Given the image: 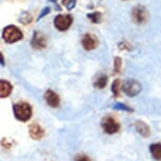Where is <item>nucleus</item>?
Segmentation results:
<instances>
[{
    "label": "nucleus",
    "mask_w": 161,
    "mask_h": 161,
    "mask_svg": "<svg viewBox=\"0 0 161 161\" xmlns=\"http://www.w3.org/2000/svg\"><path fill=\"white\" fill-rule=\"evenodd\" d=\"M2 39L5 43L13 44L23 39V33L18 26L10 24V25L5 26L2 31Z\"/></svg>",
    "instance_id": "2"
},
{
    "label": "nucleus",
    "mask_w": 161,
    "mask_h": 161,
    "mask_svg": "<svg viewBox=\"0 0 161 161\" xmlns=\"http://www.w3.org/2000/svg\"><path fill=\"white\" fill-rule=\"evenodd\" d=\"M47 1H50V2H52V3L55 4L56 5V8L58 11H61V8H60L59 5H58V0H47Z\"/></svg>",
    "instance_id": "24"
},
{
    "label": "nucleus",
    "mask_w": 161,
    "mask_h": 161,
    "mask_svg": "<svg viewBox=\"0 0 161 161\" xmlns=\"http://www.w3.org/2000/svg\"><path fill=\"white\" fill-rule=\"evenodd\" d=\"M148 148H150L153 159L161 161V143H152Z\"/></svg>",
    "instance_id": "14"
},
{
    "label": "nucleus",
    "mask_w": 161,
    "mask_h": 161,
    "mask_svg": "<svg viewBox=\"0 0 161 161\" xmlns=\"http://www.w3.org/2000/svg\"><path fill=\"white\" fill-rule=\"evenodd\" d=\"M75 161H91L90 158L86 156V155H79V156L76 157Z\"/></svg>",
    "instance_id": "23"
},
{
    "label": "nucleus",
    "mask_w": 161,
    "mask_h": 161,
    "mask_svg": "<svg viewBox=\"0 0 161 161\" xmlns=\"http://www.w3.org/2000/svg\"><path fill=\"white\" fill-rule=\"evenodd\" d=\"M112 108H114V110H117V111H122V112H127V113H133L134 110L130 106L124 104L122 102H116L115 104H113Z\"/></svg>",
    "instance_id": "17"
},
{
    "label": "nucleus",
    "mask_w": 161,
    "mask_h": 161,
    "mask_svg": "<svg viewBox=\"0 0 161 161\" xmlns=\"http://www.w3.org/2000/svg\"><path fill=\"white\" fill-rule=\"evenodd\" d=\"M101 127L103 132L108 135H114V134L118 133L120 130V123L116 118L112 116H105L102 118L101 120Z\"/></svg>",
    "instance_id": "3"
},
{
    "label": "nucleus",
    "mask_w": 161,
    "mask_h": 161,
    "mask_svg": "<svg viewBox=\"0 0 161 161\" xmlns=\"http://www.w3.org/2000/svg\"><path fill=\"white\" fill-rule=\"evenodd\" d=\"M51 12V8L50 7H45L44 8H42V11L40 12V14H39V16H38V18H37V20L39 21L40 19H42L43 17H45L47 15L50 13Z\"/></svg>",
    "instance_id": "22"
},
{
    "label": "nucleus",
    "mask_w": 161,
    "mask_h": 161,
    "mask_svg": "<svg viewBox=\"0 0 161 161\" xmlns=\"http://www.w3.org/2000/svg\"><path fill=\"white\" fill-rule=\"evenodd\" d=\"M150 13L144 5L137 4L132 8V20L136 24H144L148 19Z\"/></svg>",
    "instance_id": "4"
},
{
    "label": "nucleus",
    "mask_w": 161,
    "mask_h": 161,
    "mask_svg": "<svg viewBox=\"0 0 161 161\" xmlns=\"http://www.w3.org/2000/svg\"><path fill=\"white\" fill-rule=\"evenodd\" d=\"M122 90V84H121L120 79H115L112 83V94L114 98H118L120 96V91Z\"/></svg>",
    "instance_id": "15"
},
{
    "label": "nucleus",
    "mask_w": 161,
    "mask_h": 161,
    "mask_svg": "<svg viewBox=\"0 0 161 161\" xmlns=\"http://www.w3.org/2000/svg\"><path fill=\"white\" fill-rule=\"evenodd\" d=\"M81 44H82V47L86 51H94L98 47L99 39L96 35L86 33V34L83 35L82 39H81Z\"/></svg>",
    "instance_id": "7"
},
{
    "label": "nucleus",
    "mask_w": 161,
    "mask_h": 161,
    "mask_svg": "<svg viewBox=\"0 0 161 161\" xmlns=\"http://www.w3.org/2000/svg\"><path fill=\"white\" fill-rule=\"evenodd\" d=\"M76 2H77V0H62V4L65 5L66 10L69 11H71L75 8Z\"/></svg>",
    "instance_id": "20"
},
{
    "label": "nucleus",
    "mask_w": 161,
    "mask_h": 161,
    "mask_svg": "<svg viewBox=\"0 0 161 161\" xmlns=\"http://www.w3.org/2000/svg\"><path fill=\"white\" fill-rule=\"evenodd\" d=\"M18 21H19L20 23L24 24V25H28V24H30L33 21V16L29 12H22V13L20 14L19 18H18Z\"/></svg>",
    "instance_id": "16"
},
{
    "label": "nucleus",
    "mask_w": 161,
    "mask_h": 161,
    "mask_svg": "<svg viewBox=\"0 0 161 161\" xmlns=\"http://www.w3.org/2000/svg\"><path fill=\"white\" fill-rule=\"evenodd\" d=\"M44 101L47 102V104L52 108H57L60 106V102H61V99H60L59 95L56 92H54L53 90H47L43 95Z\"/></svg>",
    "instance_id": "9"
},
{
    "label": "nucleus",
    "mask_w": 161,
    "mask_h": 161,
    "mask_svg": "<svg viewBox=\"0 0 161 161\" xmlns=\"http://www.w3.org/2000/svg\"><path fill=\"white\" fill-rule=\"evenodd\" d=\"M108 78L105 74L99 75L98 77L95 79V81H94V87L97 90L104 89L106 86V84H108Z\"/></svg>",
    "instance_id": "13"
},
{
    "label": "nucleus",
    "mask_w": 161,
    "mask_h": 161,
    "mask_svg": "<svg viewBox=\"0 0 161 161\" xmlns=\"http://www.w3.org/2000/svg\"><path fill=\"white\" fill-rule=\"evenodd\" d=\"M13 112L15 118L17 120L21 121V122L29 121L32 118V114H33L32 106L28 102H23V101L15 103L13 105Z\"/></svg>",
    "instance_id": "1"
},
{
    "label": "nucleus",
    "mask_w": 161,
    "mask_h": 161,
    "mask_svg": "<svg viewBox=\"0 0 161 161\" xmlns=\"http://www.w3.org/2000/svg\"><path fill=\"white\" fill-rule=\"evenodd\" d=\"M122 91L126 96L136 97L141 93L142 86L139 81L135 79H127L122 83Z\"/></svg>",
    "instance_id": "5"
},
{
    "label": "nucleus",
    "mask_w": 161,
    "mask_h": 161,
    "mask_svg": "<svg viewBox=\"0 0 161 161\" xmlns=\"http://www.w3.org/2000/svg\"><path fill=\"white\" fill-rule=\"evenodd\" d=\"M0 60H1V66H4L5 62H4V57H3V54L2 53H0Z\"/></svg>",
    "instance_id": "25"
},
{
    "label": "nucleus",
    "mask_w": 161,
    "mask_h": 161,
    "mask_svg": "<svg viewBox=\"0 0 161 161\" xmlns=\"http://www.w3.org/2000/svg\"><path fill=\"white\" fill-rule=\"evenodd\" d=\"M118 47L121 51H132V45H130L127 41H121L118 43Z\"/></svg>",
    "instance_id": "21"
},
{
    "label": "nucleus",
    "mask_w": 161,
    "mask_h": 161,
    "mask_svg": "<svg viewBox=\"0 0 161 161\" xmlns=\"http://www.w3.org/2000/svg\"><path fill=\"white\" fill-rule=\"evenodd\" d=\"M13 92V86L11 84L10 81L1 79L0 80V97L1 99L8 98Z\"/></svg>",
    "instance_id": "12"
},
{
    "label": "nucleus",
    "mask_w": 161,
    "mask_h": 161,
    "mask_svg": "<svg viewBox=\"0 0 161 161\" xmlns=\"http://www.w3.org/2000/svg\"><path fill=\"white\" fill-rule=\"evenodd\" d=\"M45 132L43 127L39 125L38 123H32L29 125V136L31 137L33 140L39 141L44 137Z\"/></svg>",
    "instance_id": "10"
},
{
    "label": "nucleus",
    "mask_w": 161,
    "mask_h": 161,
    "mask_svg": "<svg viewBox=\"0 0 161 161\" xmlns=\"http://www.w3.org/2000/svg\"><path fill=\"white\" fill-rule=\"evenodd\" d=\"M87 18L93 23H100L102 20V14L100 12H93V13H89L86 15Z\"/></svg>",
    "instance_id": "18"
},
{
    "label": "nucleus",
    "mask_w": 161,
    "mask_h": 161,
    "mask_svg": "<svg viewBox=\"0 0 161 161\" xmlns=\"http://www.w3.org/2000/svg\"><path fill=\"white\" fill-rule=\"evenodd\" d=\"M121 69H122V59L119 56H116L114 58V74H120Z\"/></svg>",
    "instance_id": "19"
},
{
    "label": "nucleus",
    "mask_w": 161,
    "mask_h": 161,
    "mask_svg": "<svg viewBox=\"0 0 161 161\" xmlns=\"http://www.w3.org/2000/svg\"><path fill=\"white\" fill-rule=\"evenodd\" d=\"M135 130L141 137L143 138H148L151 136V127L148 126L147 122L142 120H138L135 122Z\"/></svg>",
    "instance_id": "11"
},
{
    "label": "nucleus",
    "mask_w": 161,
    "mask_h": 161,
    "mask_svg": "<svg viewBox=\"0 0 161 161\" xmlns=\"http://www.w3.org/2000/svg\"><path fill=\"white\" fill-rule=\"evenodd\" d=\"M73 21V16L69 14L63 15H57V16L54 18V26H55L56 30H58L59 32H65L71 28Z\"/></svg>",
    "instance_id": "6"
},
{
    "label": "nucleus",
    "mask_w": 161,
    "mask_h": 161,
    "mask_svg": "<svg viewBox=\"0 0 161 161\" xmlns=\"http://www.w3.org/2000/svg\"><path fill=\"white\" fill-rule=\"evenodd\" d=\"M31 45L34 50H44L47 45V40L45 35L39 31H35L31 40Z\"/></svg>",
    "instance_id": "8"
}]
</instances>
